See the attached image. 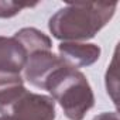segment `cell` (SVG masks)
Listing matches in <instances>:
<instances>
[{"label":"cell","mask_w":120,"mask_h":120,"mask_svg":"<svg viewBox=\"0 0 120 120\" xmlns=\"http://www.w3.org/2000/svg\"><path fill=\"white\" fill-rule=\"evenodd\" d=\"M117 3H69L51 16L48 28L62 42L93 38L114 16Z\"/></svg>","instance_id":"cell-1"},{"label":"cell","mask_w":120,"mask_h":120,"mask_svg":"<svg viewBox=\"0 0 120 120\" xmlns=\"http://www.w3.org/2000/svg\"><path fill=\"white\" fill-rule=\"evenodd\" d=\"M45 90L59 103L69 120H82L95 105V95L86 76L67 64L49 78Z\"/></svg>","instance_id":"cell-2"},{"label":"cell","mask_w":120,"mask_h":120,"mask_svg":"<svg viewBox=\"0 0 120 120\" xmlns=\"http://www.w3.org/2000/svg\"><path fill=\"white\" fill-rule=\"evenodd\" d=\"M0 114L9 120H55V102L27 90L24 83L14 85L0 92Z\"/></svg>","instance_id":"cell-3"},{"label":"cell","mask_w":120,"mask_h":120,"mask_svg":"<svg viewBox=\"0 0 120 120\" xmlns=\"http://www.w3.org/2000/svg\"><path fill=\"white\" fill-rule=\"evenodd\" d=\"M64 65L65 62L52 51H40L31 54L27 58L26 67L23 69L24 79L30 85L45 90L49 78Z\"/></svg>","instance_id":"cell-4"},{"label":"cell","mask_w":120,"mask_h":120,"mask_svg":"<svg viewBox=\"0 0 120 120\" xmlns=\"http://www.w3.org/2000/svg\"><path fill=\"white\" fill-rule=\"evenodd\" d=\"M59 58L74 68H86L93 65L100 56V47L88 42H61L58 45Z\"/></svg>","instance_id":"cell-5"},{"label":"cell","mask_w":120,"mask_h":120,"mask_svg":"<svg viewBox=\"0 0 120 120\" xmlns=\"http://www.w3.org/2000/svg\"><path fill=\"white\" fill-rule=\"evenodd\" d=\"M27 52L14 37L0 35V72L20 74L27 62Z\"/></svg>","instance_id":"cell-6"},{"label":"cell","mask_w":120,"mask_h":120,"mask_svg":"<svg viewBox=\"0 0 120 120\" xmlns=\"http://www.w3.org/2000/svg\"><path fill=\"white\" fill-rule=\"evenodd\" d=\"M13 37L24 47L28 56L31 54H35L40 51H51V48H52L51 38L34 27H24V28L19 30Z\"/></svg>","instance_id":"cell-7"},{"label":"cell","mask_w":120,"mask_h":120,"mask_svg":"<svg viewBox=\"0 0 120 120\" xmlns=\"http://www.w3.org/2000/svg\"><path fill=\"white\" fill-rule=\"evenodd\" d=\"M34 6H37V3H19V2H11V0L0 2V19H11L17 16L23 9Z\"/></svg>","instance_id":"cell-8"},{"label":"cell","mask_w":120,"mask_h":120,"mask_svg":"<svg viewBox=\"0 0 120 120\" xmlns=\"http://www.w3.org/2000/svg\"><path fill=\"white\" fill-rule=\"evenodd\" d=\"M116 52L113 56V61L106 72V89H107V95H110L112 100L114 102V105H117V69H116Z\"/></svg>","instance_id":"cell-9"},{"label":"cell","mask_w":120,"mask_h":120,"mask_svg":"<svg viewBox=\"0 0 120 120\" xmlns=\"http://www.w3.org/2000/svg\"><path fill=\"white\" fill-rule=\"evenodd\" d=\"M24 81L20 74H11V72H0V92L11 88L14 85H23Z\"/></svg>","instance_id":"cell-10"},{"label":"cell","mask_w":120,"mask_h":120,"mask_svg":"<svg viewBox=\"0 0 120 120\" xmlns=\"http://www.w3.org/2000/svg\"><path fill=\"white\" fill-rule=\"evenodd\" d=\"M92 120H119V113L117 112H107V113H100L95 116Z\"/></svg>","instance_id":"cell-11"},{"label":"cell","mask_w":120,"mask_h":120,"mask_svg":"<svg viewBox=\"0 0 120 120\" xmlns=\"http://www.w3.org/2000/svg\"><path fill=\"white\" fill-rule=\"evenodd\" d=\"M0 120H9V119H6V117H3V116H2V117H0Z\"/></svg>","instance_id":"cell-12"}]
</instances>
